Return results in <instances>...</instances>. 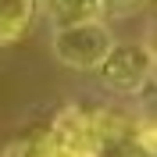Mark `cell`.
Here are the masks:
<instances>
[{
	"label": "cell",
	"instance_id": "6da1fadb",
	"mask_svg": "<svg viewBox=\"0 0 157 157\" xmlns=\"http://www.w3.org/2000/svg\"><path fill=\"white\" fill-rule=\"evenodd\" d=\"M111 47H114V32L100 18H82V21H71V25H57L54 39H50L54 57L64 68H75V71L100 68V61L111 54Z\"/></svg>",
	"mask_w": 157,
	"mask_h": 157
},
{
	"label": "cell",
	"instance_id": "52a82bcc",
	"mask_svg": "<svg viewBox=\"0 0 157 157\" xmlns=\"http://www.w3.org/2000/svg\"><path fill=\"white\" fill-rule=\"evenodd\" d=\"M0 157H47V132H32V136L11 139Z\"/></svg>",
	"mask_w": 157,
	"mask_h": 157
},
{
	"label": "cell",
	"instance_id": "3957f363",
	"mask_svg": "<svg viewBox=\"0 0 157 157\" xmlns=\"http://www.w3.org/2000/svg\"><path fill=\"white\" fill-rule=\"evenodd\" d=\"M47 132V157H100L104 147L93 136V125H89V114L78 107H64Z\"/></svg>",
	"mask_w": 157,
	"mask_h": 157
},
{
	"label": "cell",
	"instance_id": "277c9868",
	"mask_svg": "<svg viewBox=\"0 0 157 157\" xmlns=\"http://www.w3.org/2000/svg\"><path fill=\"white\" fill-rule=\"evenodd\" d=\"M39 0H0V47L18 43L36 18Z\"/></svg>",
	"mask_w": 157,
	"mask_h": 157
},
{
	"label": "cell",
	"instance_id": "7a4b0ae2",
	"mask_svg": "<svg viewBox=\"0 0 157 157\" xmlns=\"http://www.w3.org/2000/svg\"><path fill=\"white\" fill-rule=\"evenodd\" d=\"M97 71L114 93H139L154 78V50L147 43H114Z\"/></svg>",
	"mask_w": 157,
	"mask_h": 157
},
{
	"label": "cell",
	"instance_id": "30bf717a",
	"mask_svg": "<svg viewBox=\"0 0 157 157\" xmlns=\"http://www.w3.org/2000/svg\"><path fill=\"white\" fill-rule=\"evenodd\" d=\"M125 157H139V154H136V150H132V154H125Z\"/></svg>",
	"mask_w": 157,
	"mask_h": 157
},
{
	"label": "cell",
	"instance_id": "8992f818",
	"mask_svg": "<svg viewBox=\"0 0 157 157\" xmlns=\"http://www.w3.org/2000/svg\"><path fill=\"white\" fill-rule=\"evenodd\" d=\"M47 14L57 25H71L97 14V0H47Z\"/></svg>",
	"mask_w": 157,
	"mask_h": 157
},
{
	"label": "cell",
	"instance_id": "ba28073f",
	"mask_svg": "<svg viewBox=\"0 0 157 157\" xmlns=\"http://www.w3.org/2000/svg\"><path fill=\"white\" fill-rule=\"evenodd\" d=\"M128 139L136 143V154H139V157H154V154H157V136H154V121H150V118L136 121Z\"/></svg>",
	"mask_w": 157,
	"mask_h": 157
},
{
	"label": "cell",
	"instance_id": "5b68a950",
	"mask_svg": "<svg viewBox=\"0 0 157 157\" xmlns=\"http://www.w3.org/2000/svg\"><path fill=\"white\" fill-rule=\"evenodd\" d=\"M89 125H93V136L100 147H111V143H121L125 136H132V121L121 118L118 111H93Z\"/></svg>",
	"mask_w": 157,
	"mask_h": 157
},
{
	"label": "cell",
	"instance_id": "9c48e42d",
	"mask_svg": "<svg viewBox=\"0 0 157 157\" xmlns=\"http://www.w3.org/2000/svg\"><path fill=\"white\" fill-rule=\"evenodd\" d=\"M147 0H97V11L111 14V18H128V14H136Z\"/></svg>",
	"mask_w": 157,
	"mask_h": 157
}]
</instances>
